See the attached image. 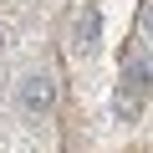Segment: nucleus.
I'll return each instance as SVG.
<instances>
[{
	"instance_id": "f257e3e1",
	"label": "nucleus",
	"mask_w": 153,
	"mask_h": 153,
	"mask_svg": "<svg viewBox=\"0 0 153 153\" xmlns=\"http://www.w3.org/2000/svg\"><path fill=\"white\" fill-rule=\"evenodd\" d=\"M56 76L51 71H31V76H21V87H16V102H21V112H31V117H46L51 107H56Z\"/></svg>"
},
{
	"instance_id": "f03ea898",
	"label": "nucleus",
	"mask_w": 153,
	"mask_h": 153,
	"mask_svg": "<svg viewBox=\"0 0 153 153\" xmlns=\"http://www.w3.org/2000/svg\"><path fill=\"white\" fill-rule=\"evenodd\" d=\"M71 46L82 51V56H92V51L102 46V10H97V5H87L82 16H76V26H71Z\"/></svg>"
},
{
	"instance_id": "7ed1b4c3",
	"label": "nucleus",
	"mask_w": 153,
	"mask_h": 153,
	"mask_svg": "<svg viewBox=\"0 0 153 153\" xmlns=\"http://www.w3.org/2000/svg\"><path fill=\"white\" fill-rule=\"evenodd\" d=\"M148 87H153V61L133 51V56L123 61V92H138V97H148Z\"/></svg>"
},
{
	"instance_id": "20e7f679",
	"label": "nucleus",
	"mask_w": 153,
	"mask_h": 153,
	"mask_svg": "<svg viewBox=\"0 0 153 153\" xmlns=\"http://www.w3.org/2000/svg\"><path fill=\"white\" fill-rule=\"evenodd\" d=\"M112 117H117V123H138V117H143V97L117 87V97H112Z\"/></svg>"
},
{
	"instance_id": "39448f33",
	"label": "nucleus",
	"mask_w": 153,
	"mask_h": 153,
	"mask_svg": "<svg viewBox=\"0 0 153 153\" xmlns=\"http://www.w3.org/2000/svg\"><path fill=\"white\" fill-rule=\"evenodd\" d=\"M138 26H143V36L153 41V0H143V16H138Z\"/></svg>"
},
{
	"instance_id": "423d86ee",
	"label": "nucleus",
	"mask_w": 153,
	"mask_h": 153,
	"mask_svg": "<svg viewBox=\"0 0 153 153\" xmlns=\"http://www.w3.org/2000/svg\"><path fill=\"white\" fill-rule=\"evenodd\" d=\"M0 46H5V21H0Z\"/></svg>"
}]
</instances>
